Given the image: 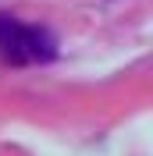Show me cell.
Wrapping results in <instances>:
<instances>
[{"label":"cell","mask_w":153,"mask_h":156,"mask_svg":"<svg viewBox=\"0 0 153 156\" xmlns=\"http://www.w3.org/2000/svg\"><path fill=\"white\" fill-rule=\"evenodd\" d=\"M57 57V43L39 25H21V21L0 14V60L7 64H47Z\"/></svg>","instance_id":"1"}]
</instances>
